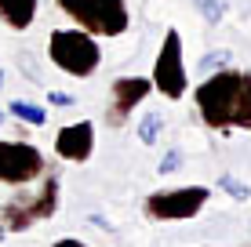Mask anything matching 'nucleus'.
<instances>
[{
	"instance_id": "nucleus-1",
	"label": "nucleus",
	"mask_w": 251,
	"mask_h": 247,
	"mask_svg": "<svg viewBox=\"0 0 251 247\" xmlns=\"http://www.w3.org/2000/svg\"><path fill=\"white\" fill-rule=\"evenodd\" d=\"M193 98L207 127H215V131H226V127L251 131V73L219 69L211 80H204L197 88Z\"/></svg>"
},
{
	"instance_id": "nucleus-2",
	"label": "nucleus",
	"mask_w": 251,
	"mask_h": 247,
	"mask_svg": "<svg viewBox=\"0 0 251 247\" xmlns=\"http://www.w3.org/2000/svg\"><path fill=\"white\" fill-rule=\"evenodd\" d=\"M48 55H51V62L69 76H91L102 62L99 44H95L91 33H84L80 25H76V29H55L51 33Z\"/></svg>"
},
{
	"instance_id": "nucleus-3",
	"label": "nucleus",
	"mask_w": 251,
	"mask_h": 247,
	"mask_svg": "<svg viewBox=\"0 0 251 247\" xmlns=\"http://www.w3.org/2000/svg\"><path fill=\"white\" fill-rule=\"evenodd\" d=\"M58 7L91 37H120L131 22L124 0H58Z\"/></svg>"
},
{
	"instance_id": "nucleus-4",
	"label": "nucleus",
	"mask_w": 251,
	"mask_h": 247,
	"mask_svg": "<svg viewBox=\"0 0 251 247\" xmlns=\"http://www.w3.org/2000/svg\"><path fill=\"white\" fill-rule=\"evenodd\" d=\"M55 211H58V178L51 175V178H44V185L37 193H19L15 200H7L0 207V222L11 233H22V229L51 218Z\"/></svg>"
},
{
	"instance_id": "nucleus-5",
	"label": "nucleus",
	"mask_w": 251,
	"mask_h": 247,
	"mask_svg": "<svg viewBox=\"0 0 251 247\" xmlns=\"http://www.w3.org/2000/svg\"><path fill=\"white\" fill-rule=\"evenodd\" d=\"M153 88L164 98H182L189 88V76L182 69V37H178V29H168V37L160 44L157 66H153Z\"/></svg>"
},
{
	"instance_id": "nucleus-6",
	"label": "nucleus",
	"mask_w": 251,
	"mask_h": 247,
	"mask_svg": "<svg viewBox=\"0 0 251 247\" xmlns=\"http://www.w3.org/2000/svg\"><path fill=\"white\" fill-rule=\"evenodd\" d=\"M207 203V189L204 185H186V189H160L146 200V215L157 222H182L193 218Z\"/></svg>"
},
{
	"instance_id": "nucleus-7",
	"label": "nucleus",
	"mask_w": 251,
	"mask_h": 247,
	"mask_svg": "<svg viewBox=\"0 0 251 247\" xmlns=\"http://www.w3.org/2000/svg\"><path fill=\"white\" fill-rule=\"evenodd\" d=\"M44 175V157L29 142H0V182L7 185H29Z\"/></svg>"
},
{
	"instance_id": "nucleus-8",
	"label": "nucleus",
	"mask_w": 251,
	"mask_h": 247,
	"mask_svg": "<svg viewBox=\"0 0 251 247\" xmlns=\"http://www.w3.org/2000/svg\"><path fill=\"white\" fill-rule=\"evenodd\" d=\"M150 91H153V80H146V76H120V80L113 84V102H109V109H106L109 124L120 127L138 109V102L150 95Z\"/></svg>"
},
{
	"instance_id": "nucleus-9",
	"label": "nucleus",
	"mask_w": 251,
	"mask_h": 247,
	"mask_svg": "<svg viewBox=\"0 0 251 247\" xmlns=\"http://www.w3.org/2000/svg\"><path fill=\"white\" fill-rule=\"evenodd\" d=\"M95 149V124L91 120H80V124H69L58 131L55 138V153L62 160H73V164H84Z\"/></svg>"
},
{
	"instance_id": "nucleus-10",
	"label": "nucleus",
	"mask_w": 251,
	"mask_h": 247,
	"mask_svg": "<svg viewBox=\"0 0 251 247\" xmlns=\"http://www.w3.org/2000/svg\"><path fill=\"white\" fill-rule=\"evenodd\" d=\"M0 19L11 29H29L37 19V0H0Z\"/></svg>"
},
{
	"instance_id": "nucleus-11",
	"label": "nucleus",
	"mask_w": 251,
	"mask_h": 247,
	"mask_svg": "<svg viewBox=\"0 0 251 247\" xmlns=\"http://www.w3.org/2000/svg\"><path fill=\"white\" fill-rule=\"evenodd\" d=\"M11 116H19L22 124H33V127H40V124L48 120V113L40 106H33V102H19V98L11 102Z\"/></svg>"
},
{
	"instance_id": "nucleus-12",
	"label": "nucleus",
	"mask_w": 251,
	"mask_h": 247,
	"mask_svg": "<svg viewBox=\"0 0 251 247\" xmlns=\"http://www.w3.org/2000/svg\"><path fill=\"white\" fill-rule=\"evenodd\" d=\"M157 135H160V116H157V113H146L142 124H138V138H142L146 146H153V142H157Z\"/></svg>"
},
{
	"instance_id": "nucleus-13",
	"label": "nucleus",
	"mask_w": 251,
	"mask_h": 247,
	"mask_svg": "<svg viewBox=\"0 0 251 247\" xmlns=\"http://www.w3.org/2000/svg\"><path fill=\"white\" fill-rule=\"evenodd\" d=\"M197 11L215 25V22H222V15H226V0H197Z\"/></svg>"
},
{
	"instance_id": "nucleus-14",
	"label": "nucleus",
	"mask_w": 251,
	"mask_h": 247,
	"mask_svg": "<svg viewBox=\"0 0 251 247\" xmlns=\"http://www.w3.org/2000/svg\"><path fill=\"white\" fill-rule=\"evenodd\" d=\"M219 185L229 193V197H237V200H248V197H251V189H248L244 182H237L233 175H222V178H219Z\"/></svg>"
},
{
	"instance_id": "nucleus-15",
	"label": "nucleus",
	"mask_w": 251,
	"mask_h": 247,
	"mask_svg": "<svg viewBox=\"0 0 251 247\" xmlns=\"http://www.w3.org/2000/svg\"><path fill=\"white\" fill-rule=\"evenodd\" d=\"M215 66H229V51H215L201 62V69H215Z\"/></svg>"
},
{
	"instance_id": "nucleus-16",
	"label": "nucleus",
	"mask_w": 251,
	"mask_h": 247,
	"mask_svg": "<svg viewBox=\"0 0 251 247\" xmlns=\"http://www.w3.org/2000/svg\"><path fill=\"white\" fill-rule=\"evenodd\" d=\"M178 164H182V160H178V153H168V157L160 160V175H171V171H178Z\"/></svg>"
},
{
	"instance_id": "nucleus-17",
	"label": "nucleus",
	"mask_w": 251,
	"mask_h": 247,
	"mask_svg": "<svg viewBox=\"0 0 251 247\" xmlns=\"http://www.w3.org/2000/svg\"><path fill=\"white\" fill-rule=\"evenodd\" d=\"M48 98H51V106H62V109H66V106H73V102H76L73 95H66V91H51Z\"/></svg>"
},
{
	"instance_id": "nucleus-18",
	"label": "nucleus",
	"mask_w": 251,
	"mask_h": 247,
	"mask_svg": "<svg viewBox=\"0 0 251 247\" xmlns=\"http://www.w3.org/2000/svg\"><path fill=\"white\" fill-rule=\"evenodd\" d=\"M51 247H88V244H80V240H73V236H66V240H58V244H51Z\"/></svg>"
},
{
	"instance_id": "nucleus-19",
	"label": "nucleus",
	"mask_w": 251,
	"mask_h": 247,
	"mask_svg": "<svg viewBox=\"0 0 251 247\" xmlns=\"http://www.w3.org/2000/svg\"><path fill=\"white\" fill-rule=\"evenodd\" d=\"M4 233H7V229H4V222H0V240H4Z\"/></svg>"
},
{
	"instance_id": "nucleus-20",
	"label": "nucleus",
	"mask_w": 251,
	"mask_h": 247,
	"mask_svg": "<svg viewBox=\"0 0 251 247\" xmlns=\"http://www.w3.org/2000/svg\"><path fill=\"white\" fill-rule=\"evenodd\" d=\"M0 88H4V76H0Z\"/></svg>"
},
{
	"instance_id": "nucleus-21",
	"label": "nucleus",
	"mask_w": 251,
	"mask_h": 247,
	"mask_svg": "<svg viewBox=\"0 0 251 247\" xmlns=\"http://www.w3.org/2000/svg\"><path fill=\"white\" fill-rule=\"evenodd\" d=\"M0 124H4V113H0Z\"/></svg>"
}]
</instances>
